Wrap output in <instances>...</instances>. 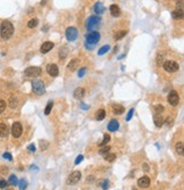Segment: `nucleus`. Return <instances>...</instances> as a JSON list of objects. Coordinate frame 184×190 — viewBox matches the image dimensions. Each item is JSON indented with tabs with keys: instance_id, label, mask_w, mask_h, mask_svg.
Segmentation results:
<instances>
[{
	"instance_id": "46",
	"label": "nucleus",
	"mask_w": 184,
	"mask_h": 190,
	"mask_svg": "<svg viewBox=\"0 0 184 190\" xmlns=\"http://www.w3.org/2000/svg\"><path fill=\"white\" fill-rule=\"evenodd\" d=\"M100 183H102V189L106 190L108 188V183H109L108 181H102V182H100Z\"/></svg>"
},
{
	"instance_id": "38",
	"label": "nucleus",
	"mask_w": 184,
	"mask_h": 190,
	"mask_svg": "<svg viewBox=\"0 0 184 190\" xmlns=\"http://www.w3.org/2000/svg\"><path fill=\"white\" fill-rule=\"evenodd\" d=\"M8 187V182L6 181V180H4V179H1L0 180V188L1 189H6Z\"/></svg>"
},
{
	"instance_id": "20",
	"label": "nucleus",
	"mask_w": 184,
	"mask_h": 190,
	"mask_svg": "<svg viewBox=\"0 0 184 190\" xmlns=\"http://www.w3.org/2000/svg\"><path fill=\"white\" fill-rule=\"evenodd\" d=\"M94 13L98 14V15H101V14H104V11L106 10L105 6L101 4V2H97L96 5H94Z\"/></svg>"
},
{
	"instance_id": "50",
	"label": "nucleus",
	"mask_w": 184,
	"mask_h": 190,
	"mask_svg": "<svg viewBox=\"0 0 184 190\" xmlns=\"http://www.w3.org/2000/svg\"><path fill=\"white\" fill-rule=\"evenodd\" d=\"M7 190H13V189H7Z\"/></svg>"
},
{
	"instance_id": "40",
	"label": "nucleus",
	"mask_w": 184,
	"mask_h": 190,
	"mask_svg": "<svg viewBox=\"0 0 184 190\" xmlns=\"http://www.w3.org/2000/svg\"><path fill=\"white\" fill-rule=\"evenodd\" d=\"M133 114H134V109L131 108V109H130V112H129V114H127V116H126V121H130V120H131L132 116H133Z\"/></svg>"
},
{
	"instance_id": "4",
	"label": "nucleus",
	"mask_w": 184,
	"mask_h": 190,
	"mask_svg": "<svg viewBox=\"0 0 184 190\" xmlns=\"http://www.w3.org/2000/svg\"><path fill=\"white\" fill-rule=\"evenodd\" d=\"M41 73H42V69H40L38 66H30L24 72L25 76H27V78H38L41 75Z\"/></svg>"
},
{
	"instance_id": "2",
	"label": "nucleus",
	"mask_w": 184,
	"mask_h": 190,
	"mask_svg": "<svg viewBox=\"0 0 184 190\" xmlns=\"http://www.w3.org/2000/svg\"><path fill=\"white\" fill-rule=\"evenodd\" d=\"M100 40V33L98 31H91L85 35V48L93 49Z\"/></svg>"
},
{
	"instance_id": "6",
	"label": "nucleus",
	"mask_w": 184,
	"mask_h": 190,
	"mask_svg": "<svg viewBox=\"0 0 184 190\" xmlns=\"http://www.w3.org/2000/svg\"><path fill=\"white\" fill-rule=\"evenodd\" d=\"M178 69H180L178 63L174 61H166L164 63V69L168 73H174L176 71H178Z\"/></svg>"
},
{
	"instance_id": "31",
	"label": "nucleus",
	"mask_w": 184,
	"mask_h": 190,
	"mask_svg": "<svg viewBox=\"0 0 184 190\" xmlns=\"http://www.w3.org/2000/svg\"><path fill=\"white\" fill-rule=\"evenodd\" d=\"M126 33H127V31H118V32L115 34V39H116V40H121L122 38H124V36L126 35Z\"/></svg>"
},
{
	"instance_id": "1",
	"label": "nucleus",
	"mask_w": 184,
	"mask_h": 190,
	"mask_svg": "<svg viewBox=\"0 0 184 190\" xmlns=\"http://www.w3.org/2000/svg\"><path fill=\"white\" fill-rule=\"evenodd\" d=\"M13 34H14V26H13V24L8 21L2 22L1 25H0V36L4 40H8V39L11 38Z\"/></svg>"
},
{
	"instance_id": "33",
	"label": "nucleus",
	"mask_w": 184,
	"mask_h": 190,
	"mask_svg": "<svg viewBox=\"0 0 184 190\" xmlns=\"http://www.w3.org/2000/svg\"><path fill=\"white\" fill-rule=\"evenodd\" d=\"M104 157H105L106 161H108V162H113V161L116 159V155H115V154H109V153H108V154H106Z\"/></svg>"
},
{
	"instance_id": "8",
	"label": "nucleus",
	"mask_w": 184,
	"mask_h": 190,
	"mask_svg": "<svg viewBox=\"0 0 184 190\" xmlns=\"http://www.w3.org/2000/svg\"><path fill=\"white\" fill-rule=\"evenodd\" d=\"M22 132H23V126L21 124V122H15L11 126V134L14 138H19L22 136Z\"/></svg>"
},
{
	"instance_id": "35",
	"label": "nucleus",
	"mask_w": 184,
	"mask_h": 190,
	"mask_svg": "<svg viewBox=\"0 0 184 190\" xmlns=\"http://www.w3.org/2000/svg\"><path fill=\"white\" fill-rule=\"evenodd\" d=\"M66 55H67V48H66V47H63L61 50L59 51V57H60V59H64V58L66 57Z\"/></svg>"
},
{
	"instance_id": "11",
	"label": "nucleus",
	"mask_w": 184,
	"mask_h": 190,
	"mask_svg": "<svg viewBox=\"0 0 184 190\" xmlns=\"http://www.w3.org/2000/svg\"><path fill=\"white\" fill-rule=\"evenodd\" d=\"M45 69H47V73H48L50 76H57L58 73H59L58 66H57L56 64H48Z\"/></svg>"
},
{
	"instance_id": "27",
	"label": "nucleus",
	"mask_w": 184,
	"mask_h": 190,
	"mask_svg": "<svg viewBox=\"0 0 184 190\" xmlns=\"http://www.w3.org/2000/svg\"><path fill=\"white\" fill-rule=\"evenodd\" d=\"M9 106L11 108H16V106H17V99H16L15 96H11L10 97V99H9Z\"/></svg>"
},
{
	"instance_id": "12",
	"label": "nucleus",
	"mask_w": 184,
	"mask_h": 190,
	"mask_svg": "<svg viewBox=\"0 0 184 190\" xmlns=\"http://www.w3.org/2000/svg\"><path fill=\"white\" fill-rule=\"evenodd\" d=\"M138 186H139V187H141V188H148V187L150 186L149 176L144 175V176L140 178V179L138 180Z\"/></svg>"
},
{
	"instance_id": "42",
	"label": "nucleus",
	"mask_w": 184,
	"mask_h": 190,
	"mask_svg": "<svg viewBox=\"0 0 184 190\" xmlns=\"http://www.w3.org/2000/svg\"><path fill=\"white\" fill-rule=\"evenodd\" d=\"M2 156H4V158H6V159H8V161H11V159H13V157H11V155H10L9 153H5Z\"/></svg>"
},
{
	"instance_id": "44",
	"label": "nucleus",
	"mask_w": 184,
	"mask_h": 190,
	"mask_svg": "<svg viewBox=\"0 0 184 190\" xmlns=\"http://www.w3.org/2000/svg\"><path fill=\"white\" fill-rule=\"evenodd\" d=\"M47 146H48V144H47L45 141H41V142H40V147H41L42 150H44V149L47 148Z\"/></svg>"
},
{
	"instance_id": "5",
	"label": "nucleus",
	"mask_w": 184,
	"mask_h": 190,
	"mask_svg": "<svg viewBox=\"0 0 184 190\" xmlns=\"http://www.w3.org/2000/svg\"><path fill=\"white\" fill-rule=\"evenodd\" d=\"M32 90L33 92L36 94V95H43L45 92V88H44V84L42 81L40 80H35L32 82Z\"/></svg>"
},
{
	"instance_id": "10",
	"label": "nucleus",
	"mask_w": 184,
	"mask_h": 190,
	"mask_svg": "<svg viewBox=\"0 0 184 190\" xmlns=\"http://www.w3.org/2000/svg\"><path fill=\"white\" fill-rule=\"evenodd\" d=\"M81 176H82V174L80 171H74V172H72L70 174V176H68V179H67V184H76L77 182L81 180Z\"/></svg>"
},
{
	"instance_id": "36",
	"label": "nucleus",
	"mask_w": 184,
	"mask_h": 190,
	"mask_svg": "<svg viewBox=\"0 0 184 190\" xmlns=\"http://www.w3.org/2000/svg\"><path fill=\"white\" fill-rule=\"evenodd\" d=\"M109 150H110V147H109V146H106V147L101 148V149L99 150V154H100V155H102V156H105L106 154H108V153H109Z\"/></svg>"
},
{
	"instance_id": "18",
	"label": "nucleus",
	"mask_w": 184,
	"mask_h": 190,
	"mask_svg": "<svg viewBox=\"0 0 184 190\" xmlns=\"http://www.w3.org/2000/svg\"><path fill=\"white\" fill-rule=\"evenodd\" d=\"M118 128H119V123H118L117 120H112V121L108 123V130L112 131V132L117 131Z\"/></svg>"
},
{
	"instance_id": "19",
	"label": "nucleus",
	"mask_w": 184,
	"mask_h": 190,
	"mask_svg": "<svg viewBox=\"0 0 184 190\" xmlns=\"http://www.w3.org/2000/svg\"><path fill=\"white\" fill-rule=\"evenodd\" d=\"M109 10H110L112 16H114V17H118L121 15V9H119V7L117 5H112Z\"/></svg>"
},
{
	"instance_id": "48",
	"label": "nucleus",
	"mask_w": 184,
	"mask_h": 190,
	"mask_svg": "<svg viewBox=\"0 0 184 190\" xmlns=\"http://www.w3.org/2000/svg\"><path fill=\"white\" fill-rule=\"evenodd\" d=\"M143 167H144V169H143L144 171H148V170H149V166H148L147 164H143Z\"/></svg>"
},
{
	"instance_id": "45",
	"label": "nucleus",
	"mask_w": 184,
	"mask_h": 190,
	"mask_svg": "<svg viewBox=\"0 0 184 190\" xmlns=\"http://www.w3.org/2000/svg\"><path fill=\"white\" fill-rule=\"evenodd\" d=\"M82 159H83V156L82 155L77 156V157H76V161H75V164L77 165L79 163H81V162H82Z\"/></svg>"
},
{
	"instance_id": "26",
	"label": "nucleus",
	"mask_w": 184,
	"mask_h": 190,
	"mask_svg": "<svg viewBox=\"0 0 184 190\" xmlns=\"http://www.w3.org/2000/svg\"><path fill=\"white\" fill-rule=\"evenodd\" d=\"M8 184H11V186H16V184H18L17 176H16V175H14V174H11V175L9 176Z\"/></svg>"
},
{
	"instance_id": "9",
	"label": "nucleus",
	"mask_w": 184,
	"mask_h": 190,
	"mask_svg": "<svg viewBox=\"0 0 184 190\" xmlns=\"http://www.w3.org/2000/svg\"><path fill=\"white\" fill-rule=\"evenodd\" d=\"M167 99H168V103L172 105V106H177L178 103H180V96H178L177 91H175V90H172L168 94Z\"/></svg>"
},
{
	"instance_id": "15",
	"label": "nucleus",
	"mask_w": 184,
	"mask_h": 190,
	"mask_svg": "<svg viewBox=\"0 0 184 190\" xmlns=\"http://www.w3.org/2000/svg\"><path fill=\"white\" fill-rule=\"evenodd\" d=\"M74 98L75 99H82L84 96H85V90L83 89V88H76L75 90H74Z\"/></svg>"
},
{
	"instance_id": "3",
	"label": "nucleus",
	"mask_w": 184,
	"mask_h": 190,
	"mask_svg": "<svg viewBox=\"0 0 184 190\" xmlns=\"http://www.w3.org/2000/svg\"><path fill=\"white\" fill-rule=\"evenodd\" d=\"M100 23H101V17L100 16H90L87 21V29L89 31H94L96 29H98L100 26Z\"/></svg>"
},
{
	"instance_id": "21",
	"label": "nucleus",
	"mask_w": 184,
	"mask_h": 190,
	"mask_svg": "<svg viewBox=\"0 0 184 190\" xmlns=\"http://www.w3.org/2000/svg\"><path fill=\"white\" fill-rule=\"evenodd\" d=\"M172 17L174 19H181L183 18V9H176L172 13Z\"/></svg>"
},
{
	"instance_id": "34",
	"label": "nucleus",
	"mask_w": 184,
	"mask_h": 190,
	"mask_svg": "<svg viewBox=\"0 0 184 190\" xmlns=\"http://www.w3.org/2000/svg\"><path fill=\"white\" fill-rule=\"evenodd\" d=\"M18 186H19V189H21V190L26 189V187H27V181H26V180H24V179H22L21 181L18 182Z\"/></svg>"
},
{
	"instance_id": "13",
	"label": "nucleus",
	"mask_w": 184,
	"mask_h": 190,
	"mask_svg": "<svg viewBox=\"0 0 184 190\" xmlns=\"http://www.w3.org/2000/svg\"><path fill=\"white\" fill-rule=\"evenodd\" d=\"M53 42L51 41H45L44 43H42V46H41V48H40V51L42 52V54H47V52H49L51 49L53 48Z\"/></svg>"
},
{
	"instance_id": "24",
	"label": "nucleus",
	"mask_w": 184,
	"mask_h": 190,
	"mask_svg": "<svg viewBox=\"0 0 184 190\" xmlns=\"http://www.w3.org/2000/svg\"><path fill=\"white\" fill-rule=\"evenodd\" d=\"M109 49H110V47H109V44H106V46H102L99 50H98V55L99 56H102V55H105L106 52L109 51Z\"/></svg>"
},
{
	"instance_id": "30",
	"label": "nucleus",
	"mask_w": 184,
	"mask_h": 190,
	"mask_svg": "<svg viewBox=\"0 0 184 190\" xmlns=\"http://www.w3.org/2000/svg\"><path fill=\"white\" fill-rule=\"evenodd\" d=\"M53 101H49V103L47 104L45 109H44V114H45V115H49L50 112H51V109H53Z\"/></svg>"
},
{
	"instance_id": "49",
	"label": "nucleus",
	"mask_w": 184,
	"mask_h": 190,
	"mask_svg": "<svg viewBox=\"0 0 184 190\" xmlns=\"http://www.w3.org/2000/svg\"><path fill=\"white\" fill-rule=\"evenodd\" d=\"M132 190H136V188H133V189H132Z\"/></svg>"
},
{
	"instance_id": "16",
	"label": "nucleus",
	"mask_w": 184,
	"mask_h": 190,
	"mask_svg": "<svg viewBox=\"0 0 184 190\" xmlns=\"http://www.w3.org/2000/svg\"><path fill=\"white\" fill-rule=\"evenodd\" d=\"M153 122L156 124V126L160 128L164 125V119L161 117V114H153Z\"/></svg>"
},
{
	"instance_id": "32",
	"label": "nucleus",
	"mask_w": 184,
	"mask_h": 190,
	"mask_svg": "<svg viewBox=\"0 0 184 190\" xmlns=\"http://www.w3.org/2000/svg\"><path fill=\"white\" fill-rule=\"evenodd\" d=\"M109 140H110V137H109V134H105L104 136V139H102V141L101 142H99V146H105L106 144H108L109 142Z\"/></svg>"
},
{
	"instance_id": "47",
	"label": "nucleus",
	"mask_w": 184,
	"mask_h": 190,
	"mask_svg": "<svg viewBox=\"0 0 184 190\" xmlns=\"http://www.w3.org/2000/svg\"><path fill=\"white\" fill-rule=\"evenodd\" d=\"M81 107L83 108V109H88L89 106H85V104H81Z\"/></svg>"
},
{
	"instance_id": "41",
	"label": "nucleus",
	"mask_w": 184,
	"mask_h": 190,
	"mask_svg": "<svg viewBox=\"0 0 184 190\" xmlns=\"http://www.w3.org/2000/svg\"><path fill=\"white\" fill-rule=\"evenodd\" d=\"M164 123H167L168 126H172V124H173V117H167L166 122H164Z\"/></svg>"
},
{
	"instance_id": "25",
	"label": "nucleus",
	"mask_w": 184,
	"mask_h": 190,
	"mask_svg": "<svg viewBox=\"0 0 184 190\" xmlns=\"http://www.w3.org/2000/svg\"><path fill=\"white\" fill-rule=\"evenodd\" d=\"M39 24V21H38V18H32V19H30L28 21V23H27V26L30 27V29H34Z\"/></svg>"
},
{
	"instance_id": "28",
	"label": "nucleus",
	"mask_w": 184,
	"mask_h": 190,
	"mask_svg": "<svg viewBox=\"0 0 184 190\" xmlns=\"http://www.w3.org/2000/svg\"><path fill=\"white\" fill-rule=\"evenodd\" d=\"M176 153L178 154V155H183V142H178V144H176Z\"/></svg>"
},
{
	"instance_id": "23",
	"label": "nucleus",
	"mask_w": 184,
	"mask_h": 190,
	"mask_svg": "<svg viewBox=\"0 0 184 190\" xmlns=\"http://www.w3.org/2000/svg\"><path fill=\"white\" fill-rule=\"evenodd\" d=\"M106 117V111L105 109H99L96 113V119L98 121H102Z\"/></svg>"
},
{
	"instance_id": "29",
	"label": "nucleus",
	"mask_w": 184,
	"mask_h": 190,
	"mask_svg": "<svg viewBox=\"0 0 184 190\" xmlns=\"http://www.w3.org/2000/svg\"><path fill=\"white\" fill-rule=\"evenodd\" d=\"M153 109H155V114H161V113L164 112V107H163V105H155L153 106Z\"/></svg>"
},
{
	"instance_id": "17",
	"label": "nucleus",
	"mask_w": 184,
	"mask_h": 190,
	"mask_svg": "<svg viewBox=\"0 0 184 190\" xmlns=\"http://www.w3.org/2000/svg\"><path fill=\"white\" fill-rule=\"evenodd\" d=\"M79 65H80V59H77V58H74V59H72V61L68 63L67 69L73 72V71H75V69L79 67Z\"/></svg>"
},
{
	"instance_id": "7",
	"label": "nucleus",
	"mask_w": 184,
	"mask_h": 190,
	"mask_svg": "<svg viewBox=\"0 0 184 190\" xmlns=\"http://www.w3.org/2000/svg\"><path fill=\"white\" fill-rule=\"evenodd\" d=\"M65 35H66V39L68 41H75L79 36V32L75 27L70 26V27H67L66 29V32H65Z\"/></svg>"
},
{
	"instance_id": "14",
	"label": "nucleus",
	"mask_w": 184,
	"mask_h": 190,
	"mask_svg": "<svg viewBox=\"0 0 184 190\" xmlns=\"http://www.w3.org/2000/svg\"><path fill=\"white\" fill-rule=\"evenodd\" d=\"M9 134L8 125L5 123H0V138H6Z\"/></svg>"
},
{
	"instance_id": "39",
	"label": "nucleus",
	"mask_w": 184,
	"mask_h": 190,
	"mask_svg": "<svg viewBox=\"0 0 184 190\" xmlns=\"http://www.w3.org/2000/svg\"><path fill=\"white\" fill-rule=\"evenodd\" d=\"M5 109H6V101L0 99V113L5 112Z\"/></svg>"
},
{
	"instance_id": "37",
	"label": "nucleus",
	"mask_w": 184,
	"mask_h": 190,
	"mask_svg": "<svg viewBox=\"0 0 184 190\" xmlns=\"http://www.w3.org/2000/svg\"><path fill=\"white\" fill-rule=\"evenodd\" d=\"M87 73V67H81V69H79V78H83L84 76V74Z\"/></svg>"
},
{
	"instance_id": "43",
	"label": "nucleus",
	"mask_w": 184,
	"mask_h": 190,
	"mask_svg": "<svg viewBox=\"0 0 184 190\" xmlns=\"http://www.w3.org/2000/svg\"><path fill=\"white\" fill-rule=\"evenodd\" d=\"M27 149H28V150L31 151V153H34V151H35V146L33 145V144H31V145H28Z\"/></svg>"
},
{
	"instance_id": "22",
	"label": "nucleus",
	"mask_w": 184,
	"mask_h": 190,
	"mask_svg": "<svg viewBox=\"0 0 184 190\" xmlns=\"http://www.w3.org/2000/svg\"><path fill=\"white\" fill-rule=\"evenodd\" d=\"M113 111H114L115 114L121 115V114H123V113H124V107H123L122 105L114 104V105H113Z\"/></svg>"
}]
</instances>
